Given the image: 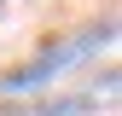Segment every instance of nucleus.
<instances>
[{
  "mask_svg": "<svg viewBox=\"0 0 122 116\" xmlns=\"http://www.w3.org/2000/svg\"><path fill=\"white\" fill-rule=\"evenodd\" d=\"M111 23L105 29H87V35H76V41H64V47H52L41 64H29V70H18V76H6V93L18 99V93H35V87H47V81H64V70L70 64H81V58H93V52H105L111 47Z\"/></svg>",
  "mask_w": 122,
  "mask_h": 116,
  "instance_id": "1",
  "label": "nucleus"
}]
</instances>
